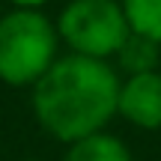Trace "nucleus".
Here are the masks:
<instances>
[{
	"label": "nucleus",
	"mask_w": 161,
	"mask_h": 161,
	"mask_svg": "<svg viewBox=\"0 0 161 161\" xmlns=\"http://www.w3.org/2000/svg\"><path fill=\"white\" fill-rule=\"evenodd\" d=\"M119 75L108 60L63 54L33 84V114L51 137L75 143L116 116Z\"/></svg>",
	"instance_id": "nucleus-1"
},
{
	"label": "nucleus",
	"mask_w": 161,
	"mask_h": 161,
	"mask_svg": "<svg viewBox=\"0 0 161 161\" xmlns=\"http://www.w3.org/2000/svg\"><path fill=\"white\" fill-rule=\"evenodd\" d=\"M60 36L39 9H12L0 18V80L33 86L54 66Z\"/></svg>",
	"instance_id": "nucleus-2"
},
{
	"label": "nucleus",
	"mask_w": 161,
	"mask_h": 161,
	"mask_svg": "<svg viewBox=\"0 0 161 161\" xmlns=\"http://www.w3.org/2000/svg\"><path fill=\"white\" fill-rule=\"evenodd\" d=\"M128 33L119 0H69L57 18V36L69 45V54L92 60L116 57Z\"/></svg>",
	"instance_id": "nucleus-3"
},
{
	"label": "nucleus",
	"mask_w": 161,
	"mask_h": 161,
	"mask_svg": "<svg viewBox=\"0 0 161 161\" xmlns=\"http://www.w3.org/2000/svg\"><path fill=\"white\" fill-rule=\"evenodd\" d=\"M116 114H122L131 125L158 131L161 128V72H140L128 75L119 84V102Z\"/></svg>",
	"instance_id": "nucleus-4"
},
{
	"label": "nucleus",
	"mask_w": 161,
	"mask_h": 161,
	"mask_svg": "<svg viewBox=\"0 0 161 161\" xmlns=\"http://www.w3.org/2000/svg\"><path fill=\"white\" fill-rule=\"evenodd\" d=\"M63 161H131V152L119 137L98 131V134H90L84 140L69 143V152H66Z\"/></svg>",
	"instance_id": "nucleus-5"
},
{
	"label": "nucleus",
	"mask_w": 161,
	"mask_h": 161,
	"mask_svg": "<svg viewBox=\"0 0 161 161\" xmlns=\"http://www.w3.org/2000/svg\"><path fill=\"white\" fill-rule=\"evenodd\" d=\"M158 48L152 39L146 36H137V33H128V39L122 42V48L116 51V60L119 66L128 72V75H140V72H152L158 69Z\"/></svg>",
	"instance_id": "nucleus-6"
},
{
	"label": "nucleus",
	"mask_w": 161,
	"mask_h": 161,
	"mask_svg": "<svg viewBox=\"0 0 161 161\" xmlns=\"http://www.w3.org/2000/svg\"><path fill=\"white\" fill-rule=\"evenodd\" d=\"M131 33L161 45V0H119Z\"/></svg>",
	"instance_id": "nucleus-7"
},
{
	"label": "nucleus",
	"mask_w": 161,
	"mask_h": 161,
	"mask_svg": "<svg viewBox=\"0 0 161 161\" xmlns=\"http://www.w3.org/2000/svg\"><path fill=\"white\" fill-rule=\"evenodd\" d=\"M9 3H12V9H39L48 0H9Z\"/></svg>",
	"instance_id": "nucleus-8"
},
{
	"label": "nucleus",
	"mask_w": 161,
	"mask_h": 161,
	"mask_svg": "<svg viewBox=\"0 0 161 161\" xmlns=\"http://www.w3.org/2000/svg\"><path fill=\"white\" fill-rule=\"evenodd\" d=\"M24 161H33V158H24Z\"/></svg>",
	"instance_id": "nucleus-9"
}]
</instances>
